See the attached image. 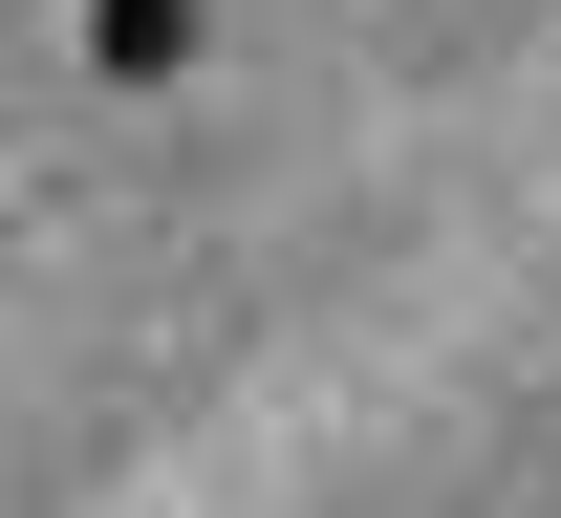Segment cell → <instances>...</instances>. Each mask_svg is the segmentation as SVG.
I'll return each instance as SVG.
<instances>
[{
    "label": "cell",
    "instance_id": "cell-1",
    "mask_svg": "<svg viewBox=\"0 0 561 518\" xmlns=\"http://www.w3.org/2000/svg\"><path fill=\"white\" fill-rule=\"evenodd\" d=\"M87 66H108V87H173V66H195V0H87Z\"/></svg>",
    "mask_w": 561,
    "mask_h": 518
}]
</instances>
